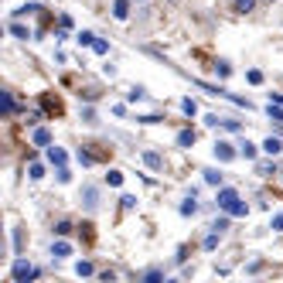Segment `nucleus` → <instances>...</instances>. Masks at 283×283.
<instances>
[{
  "label": "nucleus",
  "instance_id": "nucleus-1",
  "mask_svg": "<svg viewBox=\"0 0 283 283\" xmlns=\"http://www.w3.org/2000/svg\"><path fill=\"white\" fill-rule=\"evenodd\" d=\"M215 205L225 212V215H232V218H242L246 212H249V205L242 202V198H239V191H232V188H218Z\"/></svg>",
  "mask_w": 283,
  "mask_h": 283
},
{
  "label": "nucleus",
  "instance_id": "nucleus-2",
  "mask_svg": "<svg viewBox=\"0 0 283 283\" xmlns=\"http://www.w3.org/2000/svg\"><path fill=\"white\" fill-rule=\"evenodd\" d=\"M34 276H38V270H34L31 263H24V260L14 263V280L17 283H27V280H34Z\"/></svg>",
  "mask_w": 283,
  "mask_h": 283
},
{
  "label": "nucleus",
  "instance_id": "nucleus-3",
  "mask_svg": "<svg viewBox=\"0 0 283 283\" xmlns=\"http://www.w3.org/2000/svg\"><path fill=\"white\" fill-rule=\"evenodd\" d=\"M215 157L225 164V160L236 157V147H232V144H225V140H218V144H215Z\"/></svg>",
  "mask_w": 283,
  "mask_h": 283
},
{
  "label": "nucleus",
  "instance_id": "nucleus-4",
  "mask_svg": "<svg viewBox=\"0 0 283 283\" xmlns=\"http://www.w3.org/2000/svg\"><path fill=\"white\" fill-rule=\"evenodd\" d=\"M65 160H68V154L62 147H48V164H55V167H65Z\"/></svg>",
  "mask_w": 283,
  "mask_h": 283
},
{
  "label": "nucleus",
  "instance_id": "nucleus-5",
  "mask_svg": "<svg viewBox=\"0 0 283 283\" xmlns=\"http://www.w3.org/2000/svg\"><path fill=\"white\" fill-rule=\"evenodd\" d=\"M31 144L34 147H48V144H51V133H48L45 126H38V130L31 133Z\"/></svg>",
  "mask_w": 283,
  "mask_h": 283
},
{
  "label": "nucleus",
  "instance_id": "nucleus-6",
  "mask_svg": "<svg viewBox=\"0 0 283 283\" xmlns=\"http://www.w3.org/2000/svg\"><path fill=\"white\" fill-rule=\"evenodd\" d=\"M263 150H266L270 157H276V154L283 150V140H280V136H266V140H263Z\"/></svg>",
  "mask_w": 283,
  "mask_h": 283
},
{
  "label": "nucleus",
  "instance_id": "nucleus-7",
  "mask_svg": "<svg viewBox=\"0 0 283 283\" xmlns=\"http://www.w3.org/2000/svg\"><path fill=\"white\" fill-rule=\"evenodd\" d=\"M113 17L116 21H126V17H130V0H116L113 4Z\"/></svg>",
  "mask_w": 283,
  "mask_h": 283
},
{
  "label": "nucleus",
  "instance_id": "nucleus-8",
  "mask_svg": "<svg viewBox=\"0 0 283 283\" xmlns=\"http://www.w3.org/2000/svg\"><path fill=\"white\" fill-rule=\"evenodd\" d=\"M0 109H4V116H14V96L11 92H0Z\"/></svg>",
  "mask_w": 283,
  "mask_h": 283
},
{
  "label": "nucleus",
  "instance_id": "nucleus-9",
  "mask_svg": "<svg viewBox=\"0 0 283 283\" xmlns=\"http://www.w3.org/2000/svg\"><path fill=\"white\" fill-rule=\"evenodd\" d=\"M266 116H270L273 123H283V106L280 102H270V106H266Z\"/></svg>",
  "mask_w": 283,
  "mask_h": 283
},
{
  "label": "nucleus",
  "instance_id": "nucleus-10",
  "mask_svg": "<svg viewBox=\"0 0 283 283\" xmlns=\"http://www.w3.org/2000/svg\"><path fill=\"white\" fill-rule=\"evenodd\" d=\"M194 212H198V202H194V191H191V194L181 202V215H194Z\"/></svg>",
  "mask_w": 283,
  "mask_h": 283
},
{
  "label": "nucleus",
  "instance_id": "nucleus-11",
  "mask_svg": "<svg viewBox=\"0 0 283 283\" xmlns=\"http://www.w3.org/2000/svg\"><path fill=\"white\" fill-rule=\"evenodd\" d=\"M51 256H58V260H62V256H72V246H68V242H51Z\"/></svg>",
  "mask_w": 283,
  "mask_h": 283
},
{
  "label": "nucleus",
  "instance_id": "nucleus-12",
  "mask_svg": "<svg viewBox=\"0 0 283 283\" xmlns=\"http://www.w3.org/2000/svg\"><path fill=\"white\" fill-rule=\"evenodd\" d=\"M11 34H14V38H21V41H27V38H31V31H27L24 24H17V21H11Z\"/></svg>",
  "mask_w": 283,
  "mask_h": 283
},
{
  "label": "nucleus",
  "instance_id": "nucleus-13",
  "mask_svg": "<svg viewBox=\"0 0 283 283\" xmlns=\"http://www.w3.org/2000/svg\"><path fill=\"white\" fill-rule=\"evenodd\" d=\"M178 144H181V147H194V130H181V133H178Z\"/></svg>",
  "mask_w": 283,
  "mask_h": 283
},
{
  "label": "nucleus",
  "instance_id": "nucleus-14",
  "mask_svg": "<svg viewBox=\"0 0 283 283\" xmlns=\"http://www.w3.org/2000/svg\"><path fill=\"white\" fill-rule=\"evenodd\" d=\"M82 198H86V208H89V212L99 205V202H96V188H82Z\"/></svg>",
  "mask_w": 283,
  "mask_h": 283
},
{
  "label": "nucleus",
  "instance_id": "nucleus-15",
  "mask_svg": "<svg viewBox=\"0 0 283 283\" xmlns=\"http://www.w3.org/2000/svg\"><path fill=\"white\" fill-rule=\"evenodd\" d=\"M218 236H222V232H215V229H212V232L205 236V242H202V246H205V249H208V252H212V249H215V246H218Z\"/></svg>",
  "mask_w": 283,
  "mask_h": 283
},
{
  "label": "nucleus",
  "instance_id": "nucleus-16",
  "mask_svg": "<svg viewBox=\"0 0 283 283\" xmlns=\"http://www.w3.org/2000/svg\"><path fill=\"white\" fill-rule=\"evenodd\" d=\"M239 154H242L246 160H252V157H256V147H252L249 140H242V144H239Z\"/></svg>",
  "mask_w": 283,
  "mask_h": 283
},
{
  "label": "nucleus",
  "instance_id": "nucleus-17",
  "mask_svg": "<svg viewBox=\"0 0 283 283\" xmlns=\"http://www.w3.org/2000/svg\"><path fill=\"white\" fill-rule=\"evenodd\" d=\"M27 178H31V181H41V178H45V167H41V164H31V167H27Z\"/></svg>",
  "mask_w": 283,
  "mask_h": 283
},
{
  "label": "nucleus",
  "instance_id": "nucleus-18",
  "mask_svg": "<svg viewBox=\"0 0 283 283\" xmlns=\"http://www.w3.org/2000/svg\"><path fill=\"white\" fill-rule=\"evenodd\" d=\"M202 174H205V181H208V184H222V174H218L215 167H208V171H202Z\"/></svg>",
  "mask_w": 283,
  "mask_h": 283
},
{
  "label": "nucleus",
  "instance_id": "nucleus-19",
  "mask_svg": "<svg viewBox=\"0 0 283 283\" xmlns=\"http://www.w3.org/2000/svg\"><path fill=\"white\" fill-rule=\"evenodd\" d=\"M256 7V0H236V14H249Z\"/></svg>",
  "mask_w": 283,
  "mask_h": 283
},
{
  "label": "nucleus",
  "instance_id": "nucleus-20",
  "mask_svg": "<svg viewBox=\"0 0 283 283\" xmlns=\"http://www.w3.org/2000/svg\"><path fill=\"white\" fill-rule=\"evenodd\" d=\"M75 41H79V45H82V48H86V45H89V48H92V45H96V34H92V31H82V34H79V38H75Z\"/></svg>",
  "mask_w": 283,
  "mask_h": 283
},
{
  "label": "nucleus",
  "instance_id": "nucleus-21",
  "mask_svg": "<svg viewBox=\"0 0 283 283\" xmlns=\"http://www.w3.org/2000/svg\"><path fill=\"white\" fill-rule=\"evenodd\" d=\"M75 273H79V276H92V263H89V260L75 263Z\"/></svg>",
  "mask_w": 283,
  "mask_h": 283
},
{
  "label": "nucleus",
  "instance_id": "nucleus-22",
  "mask_svg": "<svg viewBox=\"0 0 283 283\" xmlns=\"http://www.w3.org/2000/svg\"><path fill=\"white\" fill-rule=\"evenodd\" d=\"M144 160H147L150 167H160V154H157V150H147V154H144Z\"/></svg>",
  "mask_w": 283,
  "mask_h": 283
},
{
  "label": "nucleus",
  "instance_id": "nucleus-23",
  "mask_svg": "<svg viewBox=\"0 0 283 283\" xmlns=\"http://www.w3.org/2000/svg\"><path fill=\"white\" fill-rule=\"evenodd\" d=\"M181 109H184L188 116H194V113H198V102H194V99H184V102H181Z\"/></svg>",
  "mask_w": 283,
  "mask_h": 283
},
{
  "label": "nucleus",
  "instance_id": "nucleus-24",
  "mask_svg": "<svg viewBox=\"0 0 283 283\" xmlns=\"http://www.w3.org/2000/svg\"><path fill=\"white\" fill-rule=\"evenodd\" d=\"M144 280H147V283H157V280H164V273H160V270H147V273H144Z\"/></svg>",
  "mask_w": 283,
  "mask_h": 283
},
{
  "label": "nucleus",
  "instance_id": "nucleus-25",
  "mask_svg": "<svg viewBox=\"0 0 283 283\" xmlns=\"http://www.w3.org/2000/svg\"><path fill=\"white\" fill-rule=\"evenodd\" d=\"M106 181H109V184H123V174H120V171H109Z\"/></svg>",
  "mask_w": 283,
  "mask_h": 283
},
{
  "label": "nucleus",
  "instance_id": "nucleus-26",
  "mask_svg": "<svg viewBox=\"0 0 283 283\" xmlns=\"http://www.w3.org/2000/svg\"><path fill=\"white\" fill-rule=\"evenodd\" d=\"M92 51H96V55H106V51H109V45H106V41H99V38H96V45H92Z\"/></svg>",
  "mask_w": 283,
  "mask_h": 283
},
{
  "label": "nucleus",
  "instance_id": "nucleus-27",
  "mask_svg": "<svg viewBox=\"0 0 283 283\" xmlns=\"http://www.w3.org/2000/svg\"><path fill=\"white\" fill-rule=\"evenodd\" d=\"M58 181L68 184V181H72V171H68V167H58Z\"/></svg>",
  "mask_w": 283,
  "mask_h": 283
},
{
  "label": "nucleus",
  "instance_id": "nucleus-28",
  "mask_svg": "<svg viewBox=\"0 0 283 283\" xmlns=\"http://www.w3.org/2000/svg\"><path fill=\"white\" fill-rule=\"evenodd\" d=\"M79 164H82V167H89V164H92V154H89V150H79Z\"/></svg>",
  "mask_w": 283,
  "mask_h": 283
},
{
  "label": "nucleus",
  "instance_id": "nucleus-29",
  "mask_svg": "<svg viewBox=\"0 0 283 283\" xmlns=\"http://www.w3.org/2000/svg\"><path fill=\"white\" fill-rule=\"evenodd\" d=\"M273 232H283V212H276V215H273Z\"/></svg>",
  "mask_w": 283,
  "mask_h": 283
},
{
  "label": "nucleus",
  "instance_id": "nucleus-30",
  "mask_svg": "<svg viewBox=\"0 0 283 283\" xmlns=\"http://www.w3.org/2000/svg\"><path fill=\"white\" fill-rule=\"evenodd\" d=\"M126 96H130V99H133V102H136V99H144V89H140V86H133V89L126 92Z\"/></svg>",
  "mask_w": 283,
  "mask_h": 283
},
{
  "label": "nucleus",
  "instance_id": "nucleus-31",
  "mask_svg": "<svg viewBox=\"0 0 283 283\" xmlns=\"http://www.w3.org/2000/svg\"><path fill=\"white\" fill-rule=\"evenodd\" d=\"M55 232H58V236H68V232H72V225H68V222H58Z\"/></svg>",
  "mask_w": 283,
  "mask_h": 283
},
{
  "label": "nucleus",
  "instance_id": "nucleus-32",
  "mask_svg": "<svg viewBox=\"0 0 283 283\" xmlns=\"http://www.w3.org/2000/svg\"><path fill=\"white\" fill-rule=\"evenodd\" d=\"M249 82H252V86H260V82H263V72H256V68H252V72H249Z\"/></svg>",
  "mask_w": 283,
  "mask_h": 283
},
{
  "label": "nucleus",
  "instance_id": "nucleus-33",
  "mask_svg": "<svg viewBox=\"0 0 283 283\" xmlns=\"http://www.w3.org/2000/svg\"><path fill=\"white\" fill-rule=\"evenodd\" d=\"M120 202H123V208H133V205H136V198H133V194H123Z\"/></svg>",
  "mask_w": 283,
  "mask_h": 283
},
{
  "label": "nucleus",
  "instance_id": "nucleus-34",
  "mask_svg": "<svg viewBox=\"0 0 283 283\" xmlns=\"http://www.w3.org/2000/svg\"><path fill=\"white\" fill-rule=\"evenodd\" d=\"M212 229H215V232H225V229H229V218H218V222H215Z\"/></svg>",
  "mask_w": 283,
  "mask_h": 283
},
{
  "label": "nucleus",
  "instance_id": "nucleus-35",
  "mask_svg": "<svg viewBox=\"0 0 283 283\" xmlns=\"http://www.w3.org/2000/svg\"><path fill=\"white\" fill-rule=\"evenodd\" d=\"M270 102H280V106H283V92H273V96H270Z\"/></svg>",
  "mask_w": 283,
  "mask_h": 283
},
{
  "label": "nucleus",
  "instance_id": "nucleus-36",
  "mask_svg": "<svg viewBox=\"0 0 283 283\" xmlns=\"http://www.w3.org/2000/svg\"><path fill=\"white\" fill-rule=\"evenodd\" d=\"M136 4H144V0H136Z\"/></svg>",
  "mask_w": 283,
  "mask_h": 283
}]
</instances>
